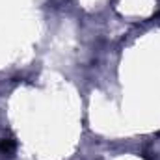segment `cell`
Wrapping results in <instances>:
<instances>
[{
    "label": "cell",
    "instance_id": "cell-1",
    "mask_svg": "<svg viewBox=\"0 0 160 160\" xmlns=\"http://www.w3.org/2000/svg\"><path fill=\"white\" fill-rule=\"evenodd\" d=\"M0 149H2V151H6V153H9V151L13 149L11 140H2V142H0Z\"/></svg>",
    "mask_w": 160,
    "mask_h": 160
}]
</instances>
